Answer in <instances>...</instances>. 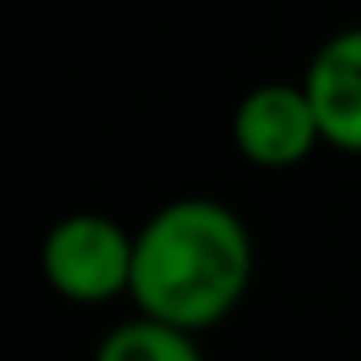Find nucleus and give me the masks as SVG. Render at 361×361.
Returning a JSON list of instances; mask_svg holds the SVG:
<instances>
[{
  "label": "nucleus",
  "mask_w": 361,
  "mask_h": 361,
  "mask_svg": "<svg viewBox=\"0 0 361 361\" xmlns=\"http://www.w3.org/2000/svg\"><path fill=\"white\" fill-rule=\"evenodd\" d=\"M256 270L252 233L224 202L183 197L160 206L137 233L133 293L142 316L202 334L243 302Z\"/></svg>",
  "instance_id": "obj_1"
},
{
  "label": "nucleus",
  "mask_w": 361,
  "mask_h": 361,
  "mask_svg": "<svg viewBox=\"0 0 361 361\" xmlns=\"http://www.w3.org/2000/svg\"><path fill=\"white\" fill-rule=\"evenodd\" d=\"M133 256H137V238H128L106 215L78 211L46 233L42 270L60 298L97 307L119 293H133Z\"/></svg>",
  "instance_id": "obj_2"
},
{
  "label": "nucleus",
  "mask_w": 361,
  "mask_h": 361,
  "mask_svg": "<svg viewBox=\"0 0 361 361\" xmlns=\"http://www.w3.org/2000/svg\"><path fill=\"white\" fill-rule=\"evenodd\" d=\"M325 142L302 82H261L233 110V147L261 169L302 165Z\"/></svg>",
  "instance_id": "obj_3"
},
{
  "label": "nucleus",
  "mask_w": 361,
  "mask_h": 361,
  "mask_svg": "<svg viewBox=\"0 0 361 361\" xmlns=\"http://www.w3.org/2000/svg\"><path fill=\"white\" fill-rule=\"evenodd\" d=\"M307 87L329 147L361 156V27H343L307 64Z\"/></svg>",
  "instance_id": "obj_4"
},
{
  "label": "nucleus",
  "mask_w": 361,
  "mask_h": 361,
  "mask_svg": "<svg viewBox=\"0 0 361 361\" xmlns=\"http://www.w3.org/2000/svg\"><path fill=\"white\" fill-rule=\"evenodd\" d=\"M97 361H202V353H197V334L142 316L110 329V338L97 348Z\"/></svg>",
  "instance_id": "obj_5"
}]
</instances>
